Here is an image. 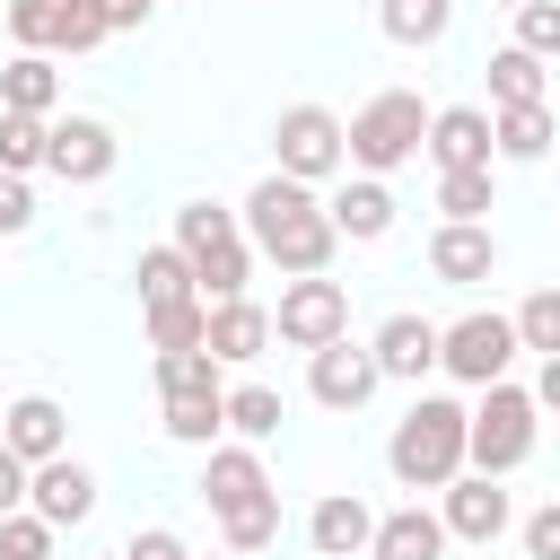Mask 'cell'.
<instances>
[{"instance_id":"obj_26","label":"cell","mask_w":560,"mask_h":560,"mask_svg":"<svg viewBox=\"0 0 560 560\" xmlns=\"http://www.w3.org/2000/svg\"><path fill=\"white\" fill-rule=\"evenodd\" d=\"M219 429H228V394H175L166 402V438L175 446H219Z\"/></svg>"},{"instance_id":"obj_3","label":"cell","mask_w":560,"mask_h":560,"mask_svg":"<svg viewBox=\"0 0 560 560\" xmlns=\"http://www.w3.org/2000/svg\"><path fill=\"white\" fill-rule=\"evenodd\" d=\"M175 254L192 262V289H201V306H219V298H245V280H254V245H245L236 210H219V201H184V210H175Z\"/></svg>"},{"instance_id":"obj_7","label":"cell","mask_w":560,"mask_h":560,"mask_svg":"<svg viewBox=\"0 0 560 560\" xmlns=\"http://www.w3.org/2000/svg\"><path fill=\"white\" fill-rule=\"evenodd\" d=\"M508 359H516V324L508 315H455V324H438V368L455 385H499Z\"/></svg>"},{"instance_id":"obj_42","label":"cell","mask_w":560,"mask_h":560,"mask_svg":"<svg viewBox=\"0 0 560 560\" xmlns=\"http://www.w3.org/2000/svg\"><path fill=\"white\" fill-rule=\"evenodd\" d=\"M149 9H158V0H96L105 35H131V26H149Z\"/></svg>"},{"instance_id":"obj_46","label":"cell","mask_w":560,"mask_h":560,"mask_svg":"<svg viewBox=\"0 0 560 560\" xmlns=\"http://www.w3.org/2000/svg\"><path fill=\"white\" fill-rule=\"evenodd\" d=\"M210 560H236V551H210Z\"/></svg>"},{"instance_id":"obj_14","label":"cell","mask_w":560,"mask_h":560,"mask_svg":"<svg viewBox=\"0 0 560 560\" xmlns=\"http://www.w3.org/2000/svg\"><path fill=\"white\" fill-rule=\"evenodd\" d=\"M201 350H210L219 368H254V359L271 350V306H254V298H219V306H210Z\"/></svg>"},{"instance_id":"obj_37","label":"cell","mask_w":560,"mask_h":560,"mask_svg":"<svg viewBox=\"0 0 560 560\" xmlns=\"http://www.w3.org/2000/svg\"><path fill=\"white\" fill-rule=\"evenodd\" d=\"M0 560H52V525H44L35 508L0 516Z\"/></svg>"},{"instance_id":"obj_23","label":"cell","mask_w":560,"mask_h":560,"mask_svg":"<svg viewBox=\"0 0 560 560\" xmlns=\"http://www.w3.org/2000/svg\"><path fill=\"white\" fill-rule=\"evenodd\" d=\"M551 140H560L551 105H508V114H490V158H516V166H534Z\"/></svg>"},{"instance_id":"obj_2","label":"cell","mask_w":560,"mask_h":560,"mask_svg":"<svg viewBox=\"0 0 560 560\" xmlns=\"http://www.w3.org/2000/svg\"><path fill=\"white\" fill-rule=\"evenodd\" d=\"M385 464H394L402 490H446V481L464 472V402H455V394H420V402L394 420Z\"/></svg>"},{"instance_id":"obj_28","label":"cell","mask_w":560,"mask_h":560,"mask_svg":"<svg viewBox=\"0 0 560 560\" xmlns=\"http://www.w3.org/2000/svg\"><path fill=\"white\" fill-rule=\"evenodd\" d=\"M201 332H210V306H201V298L149 306V341H158V359H166V350H201Z\"/></svg>"},{"instance_id":"obj_43","label":"cell","mask_w":560,"mask_h":560,"mask_svg":"<svg viewBox=\"0 0 560 560\" xmlns=\"http://www.w3.org/2000/svg\"><path fill=\"white\" fill-rule=\"evenodd\" d=\"M18 508H26V464L0 446V516H18Z\"/></svg>"},{"instance_id":"obj_16","label":"cell","mask_w":560,"mask_h":560,"mask_svg":"<svg viewBox=\"0 0 560 560\" xmlns=\"http://www.w3.org/2000/svg\"><path fill=\"white\" fill-rule=\"evenodd\" d=\"M201 499H210V516H236V508L280 499V490H271V472H262L254 446H210V464H201Z\"/></svg>"},{"instance_id":"obj_47","label":"cell","mask_w":560,"mask_h":560,"mask_svg":"<svg viewBox=\"0 0 560 560\" xmlns=\"http://www.w3.org/2000/svg\"><path fill=\"white\" fill-rule=\"evenodd\" d=\"M96 560H122V551H96Z\"/></svg>"},{"instance_id":"obj_17","label":"cell","mask_w":560,"mask_h":560,"mask_svg":"<svg viewBox=\"0 0 560 560\" xmlns=\"http://www.w3.org/2000/svg\"><path fill=\"white\" fill-rule=\"evenodd\" d=\"M420 149L438 158V175H455V166H490V114H481V105H438Z\"/></svg>"},{"instance_id":"obj_12","label":"cell","mask_w":560,"mask_h":560,"mask_svg":"<svg viewBox=\"0 0 560 560\" xmlns=\"http://www.w3.org/2000/svg\"><path fill=\"white\" fill-rule=\"evenodd\" d=\"M26 508L61 534V525H88L96 516V472L79 464V455H52V464H35L26 472Z\"/></svg>"},{"instance_id":"obj_44","label":"cell","mask_w":560,"mask_h":560,"mask_svg":"<svg viewBox=\"0 0 560 560\" xmlns=\"http://www.w3.org/2000/svg\"><path fill=\"white\" fill-rule=\"evenodd\" d=\"M525 394H534V411H560V359H542V376H534Z\"/></svg>"},{"instance_id":"obj_11","label":"cell","mask_w":560,"mask_h":560,"mask_svg":"<svg viewBox=\"0 0 560 560\" xmlns=\"http://www.w3.org/2000/svg\"><path fill=\"white\" fill-rule=\"evenodd\" d=\"M0 446L35 472V464H52V455H70V411L52 402V394H18L9 411H0Z\"/></svg>"},{"instance_id":"obj_30","label":"cell","mask_w":560,"mask_h":560,"mask_svg":"<svg viewBox=\"0 0 560 560\" xmlns=\"http://www.w3.org/2000/svg\"><path fill=\"white\" fill-rule=\"evenodd\" d=\"M158 394L175 402V394H228V385H219V359L210 350H166L158 359Z\"/></svg>"},{"instance_id":"obj_31","label":"cell","mask_w":560,"mask_h":560,"mask_svg":"<svg viewBox=\"0 0 560 560\" xmlns=\"http://www.w3.org/2000/svg\"><path fill=\"white\" fill-rule=\"evenodd\" d=\"M219 534H228V551H236V560H254V551H271V542H280V499H254V508H236V516H219Z\"/></svg>"},{"instance_id":"obj_41","label":"cell","mask_w":560,"mask_h":560,"mask_svg":"<svg viewBox=\"0 0 560 560\" xmlns=\"http://www.w3.org/2000/svg\"><path fill=\"white\" fill-rule=\"evenodd\" d=\"M122 560H192V551H184V534H166V525H140V534L122 542Z\"/></svg>"},{"instance_id":"obj_33","label":"cell","mask_w":560,"mask_h":560,"mask_svg":"<svg viewBox=\"0 0 560 560\" xmlns=\"http://www.w3.org/2000/svg\"><path fill=\"white\" fill-rule=\"evenodd\" d=\"M508 324H516V350H542V359H560V289H534V298H525Z\"/></svg>"},{"instance_id":"obj_39","label":"cell","mask_w":560,"mask_h":560,"mask_svg":"<svg viewBox=\"0 0 560 560\" xmlns=\"http://www.w3.org/2000/svg\"><path fill=\"white\" fill-rule=\"evenodd\" d=\"M35 228V192H26V175H0V236H26Z\"/></svg>"},{"instance_id":"obj_35","label":"cell","mask_w":560,"mask_h":560,"mask_svg":"<svg viewBox=\"0 0 560 560\" xmlns=\"http://www.w3.org/2000/svg\"><path fill=\"white\" fill-rule=\"evenodd\" d=\"M0 26L18 35V52H52V26H61V0H9Z\"/></svg>"},{"instance_id":"obj_5","label":"cell","mask_w":560,"mask_h":560,"mask_svg":"<svg viewBox=\"0 0 560 560\" xmlns=\"http://www.w3.org/2000/svg\"><path fill=\"white\" fill-rule=\"evenodd\" d=\"M420 140H429V114H420V96L411 88H385V96H368L350 122H341V149H350V166L359 175H394L402 158H420Z\"/></svg>"},{"instance_id":"obj_10","label":"cell","mask_w":560,"mask_h":560,"mask_svg":"<svg viewBox=\"0 0 560 560\" xmlns=\"http://www.w3.org/2000/svg\"><path fill=\"white\" fill-rule=\"evenodd\" d=\"M438 499H446V508H438L446 542H499V534L516 525V508H508V490H499L490 472H455Z\"/></svg>"},{"instance_id":"obj_4","label":"cell","mask_w":560,"mask_h":560,"mask_svg":"<svg viewBox=\"0 0 560 560\" xmlns=\"http://www.w3.org/2000/svg\"><path fill=\"white\" fill-rule=\"evenodd\" d=\"M534 429H542V411H534V394L499 376V385H481V402L464 411V464L499 481V472H516V464L534 455Z\"/></svg>"},{"instance_id":"obj_45","label":"cell","mask_w":560,"mask_h":560,"mask_svg":"<svg viewBox=\"0 0 560 560\" xmlns=\"http://www.w3.org/2000/svg\"><path fill=\"white\" fill-rule=\"evenodd\" d=\"M490 9H525V0H490Z\"/></svg>"},{"instance_id":"obj_48","label":"cell","mask_w":560,"mask_h":560,"mask_svg":"<svg viewBox=\"0 0 560 560\" xmlns=\"http://www.w3.org/2000/svg\"><path fill=\"white\" fill-rule=\"evenodd\" d=\"M0 411H9V402H0Z\"/></svg>"},{"instance_id":"obj_18","label":"cell","mask_w":560,"mask_h":560,"mask_svg":"<svg viewBox=\"0 0 560 560\" xmlns=\"http://www.w3.org/2000/svg\"><path fill=\"white\" fill-rule=\"evenodd\" d=\"M429 271H438L446 289H481V280L499 271V236H490V228H455V219H446V228L429 236Z\"/></svg>"},{"instance_id":"obj_27","label":"cell","mask_w":560,"mask_h":560,"mask_svg":"<svg viewBox=\"0 0 560 560\" xmlns=\"http://www.w3.org/2000/svg\"><path fill=\"white\" fill-rule=\"evenodd\" d=\"M280 420H289V411H280V394H271V385H236V394H228V429H236V446L280 438Z\"/></svg>"},{"instance_id":"obj_13","label":"cell","mask_w":560,"mask_h":560,"mask_svg":"<svg viewBox=\"0 0 560 560\" xmlns=\"http://www.w3.org/2000/svg\"><path fill=\"white\" fill-rule=\"evenodd\" d=\"M114 131L96 122V114H70V122H52V140H44V166L61 175V184H105L114 175Z\"/></svg>"},{"instance_id":"obj_38","label":"cell","mask_w":560,"mask_h":560,"mask_svg":"<svg viewBox=\"0 0 560 560\" xmlns=\"http://www.w3.org/2000/svg\"><path fill=\"white\" fill-rule=\"evenodd\" d=\"M96 44H105V18H96V0H61L52 52H96Z\"/></svg>"},{"instance_id":"obj_6","label":"cell","mask_w":560,"mask_h":560,"mask_svg":"<svg viewBox=\"0 0 560 560\" xmlns=\"http://www.w3.org/2000/svg\"><path fill=\"white\" fill-rule=\"evenodd\" d=\"M271 149H280L271 175H289V184H324V175L350 166V149H341V114H332V105H289V114L271 122Z\"/></svg>"},{"instance_id":"obj_15","label":"cell","mask_w":560,"mask_h":560,"mask_svg":"<svg viewBox=\"0 0 560 560\" xmlns=\"http://www.w3.org/2000/svg\"><path fill=\"white\" fill-rule=\"evenodd\" d=\"M368 359H376V376H402V385H420V376L438 368V324L402 306V315H385V324H376Z\"/></svg>"},{"instance_id":"obj_8","label":"cell","mask_w":560,"mask_h":560,"mask_svg":"<svg viewBox=\"0 0 560 560\" xmlns=\"http://www.w3.org/2000/svg\"><path fill=\"white\" fill-rule=\"evenodd\" d=\"M350 332V298H341V280H289L280 289V306H271V341H289V350H324V341H341Z\"/></svg>"},{"instance_id":"obj_24","label":"cell","mask_w":560,"mask_h":560,"mask_svg":"<svg viewBox=\"0 0 560 560\" xmlns=\"http://www.w3.org/2000/svg\"><path fill=\"white\" fill-rule=\"evenodd\" d=\"M490 105H499V114H508V105H542V61L516 52V44H499V52H490Z\"/></svg>"},{"instance_id":"obj_40","label":"cell","mask_w":560,"mask_h":560,"mask_svg":"<svg viewBox=\"0 0 560 560\" xmlns=\"http://www.w3.org/2000/svg\"><path fill=\"white\" fill-rule=\"evenodd\" d=\"M525 560H560V499L525 516Z\"/></svg>"},{"instance_id":"obj_22","label":"cell","mask_w":560,"mask_h":560,"mask_svg":"<svg viewBox=\"0 0 560 560\" xmlns=\"http://www.w3.org/2000/svg\"><path fill=\"white\" fill-rule=\"evenodd\" d=\"M52 105H61V70H52V52H9V70H0V114H35V122H52Z\"/></svg>"},{"instance_id":"obj_34","label":"cell","mask_w":560,"mask_h":560,"mask_svg":"<svg viewBox=\"0 0 560 560\" xmlns=\"http://www.w3.org/2000/svg\"><path fill=\"white\" fill-rule=\"evenodd\" d=\"M385 35L394 44H438L446 35V0H385Z\"/></svg>"},{"instance_id":"obj_1","label":"cell","mask_w":560,"mask_h":560,"mask_svg":"<svg viewBox=\"0 0 560 560\" xmlns=\"http://www.w3.org/2000/svg\"><path fill=\"white\" fill-rule=\"evenodd\" d=\"M236 228H245V245L262 254V262H280L289 280H315L324 262H332V219H324V201H315V184H289V175H262L254 192H245V210H236Z\"/></svg>"},{"instance_id":"obj_36","label":"cell","mask_w":560,"mask_h":560,"mask_svg":"<svg viewBox=\"0 0 560 560\" xmlns=\"http://www.w3.org/2000/svg\"><path fill=\"white\" fill-rule=\"evenodd\" d=\"M516 52H534V61L560 52V0H525L516 9Z\"/></svg>"},{"instance_id":"obj_25","label":"cell","mask_w":560,"mask_h":560,"mask_svg":"<svg viewBox=\"0 0 560 560\" xmlns=\"http://www.w3.org/2000/svg\"><path fill=\"white\" fill-rule=\"evenodd\" d=\"M131 280H140V306H175V298H201V289H192V262H184L175 245H149Z\"/></svg>"},{"instance_id":"obj_21","label":"cell","mask_w":560,"mask_h":560,"mask_svg":"<svg viewBox=\"0 0 560 560\" xmlns=\"http://www.w3.org/2000/svg\"><path fill=\"white\" fill-rule=\"evenodd\" d=\"M324 219H332V236H350V245H376V236L394 228V192H385L376 175H350V184L324 201Z\"/></svg>"},{"instance_id":"obj_20","label":"cell","mask_w":560,"mask_h":560,"mask_svg":"<svg viewBox=\"0 0 560 560\" xmlns=\"http://www.w3.org/2000/svg\"><path fill=\"white\" fill-rule=\"evenodd\" d=\"M368 560H446V525H438V508H394V516H376V534H368Z\"/></svg>"},{"instance_id":"obj_9","label":"cell","mask_w":560,"mask_h":560,"mask_svg":"<svg viewBox=\"0 0 560 560\" xmlns=\"http://www.w3.org/2000/svg\"><path fill=\"white\" fill-rule=\"evenodd\" d=\"M385 376H376V359H368V341H324V350H306V394L324 402V411H359L368 394H376Z\"/></svg>"},{"instance_id":"obj_29","label":"cell","mask_w":560,"mask_h":560,"mask_svg":"<svg viewBox=\"0 0 560 560\" xmlns=\"http://www.w3.org/2000/svg\"><path fill=\"white\" fill-rule=\"evenodd\" d=\"M438 210H446L455 228H481V210H490V166H455V175H438Z\"/></svg>"},{"instance_id":"obj_19","label":"cell","mask_w":560,"mask_h":560,"mask_svg":"<svg viewBox=\"0 0 560 560\" xmlns=\"http://www.w3.org/2000/svg\"><path fill=\"white\" fill-rule=\"evenodd\" d=\"M368 534H376V516H368V499H359V490H324V499H315V516H306V542H315L324 560H359V551H368Z\"/></svg>"},{"instance_id":"obj_32","label":"cell","mask_w":560,"mask_h":560,"mask_svg":"<svg viewBox=\"0 0 560 560\" xmlns=\"http://www.w3.org/2000/svg\"><path fill=\"white\" fill-rule=\"evenodd\" d=\"M44 140H52V122L0 114V175H35V166H44Z\"/></svg>"}]
</instances>
